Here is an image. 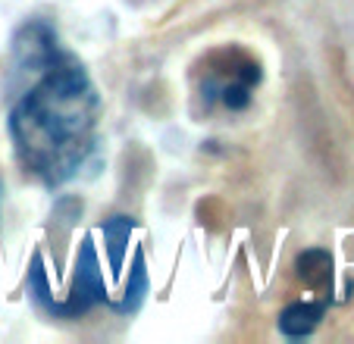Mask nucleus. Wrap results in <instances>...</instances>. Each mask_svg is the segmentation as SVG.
Instances as JSON below:
<instances>
[{
	"instance_id": "1",
	"label": "nucleus",
	"mask_w": 354,
	"mask_h": 344,
	"mask_svg": "<svg viewBox=\"0 0 354 344\" xmlns=\"http://www.w3.org/2000/svg\"><path fill=\"white\" fill-rule=\"evenodd\" d=\"M38 82L10 110V138L22 169L47 188L75 179L97 144L100 97L73 53L57 50Z\"/></svg>"
},
{
	"instance_id": "2",
	"label": "nucleus",
	"mask_w": 354,
	"mask_h": 344,
	"mask_svg": "<svg viewBox=\"0 0 354 344\" xmlns=\"http://www.w3.org/2000/svg\"><path fill=\"white\" fill-rule=\"evenodd\" d=\"M261 82V63L245 53L241 47H223L214 50L204 60L201 69V100H204V110H229V113H241L248 110L251 97H254V88Z\"/></svg>"
},
{
	"instance_id": "3",
	"label": "nucleus",
	"mask_w": 354,
	"mask_h": 344,
	"mask_svg": "<svg viewBox=\"0 0 354 344\" xmlns=\"http://www.w3.org/2000/svg\"><path fill=\"white\" fill-rule=\"evenodd\" d=\"M104 298H107V285H104V272H100V263H97V251H94L91 238H85L79 247V260H75L69 298L54 300L44 310L54 313V316H79V313L91 310L94 304H104Z\"/></svg>"
},
{
	"instance_id": "4",
	"label": "nucleus",
	"mask_w": 354,
	"mask_h": 344,
	"mask_svg": "<svg viewBox=\"0 0 354 344\" xmlns=\"http://www.w3.org/2000/svg\"><path fill=\"white\" fill-rule=\"evenodd\" d=\"M326 300H295L279 313V332L286 338H304L320 325Z\"/></svg>"
},
{
	"instance_id": "5",
	"label": "nucleus",
	"mask_w": 354,
	"mask_h": 344,
	"mask_svg": "<svg viewBox=\"0 0 354 344\" xmlns=\"http://www.w3.org/2000/svg\"><path fill=\"white\" fill-rule=\"evenodd\" d=\"M295 269H298L301 282L308 285V288H314V292L320 294H333V257H329V251H320V247H310V251H304L298 260H295Z\"/></svg>"
},
{
	"instance_id": "6",
	"label": "nucleus",
	"mask_w": 354,
	"mask_h": 344,
	"mask_svg": "<svg viewBox=\"0 0 354 344\" xmlns=\"http://www.w3.org/2000/svg\"><path fill=\"white\" fill-rule=\"evenodd\" d=\"M132 219L126 216H113L110 222H104V241H107V251H110V266L120 272L122 266V254H126V245H129V235H132Z\"/></svg>"
},
{
	"instance_id": "7",
	"label": "nucleus",
	"mask_w": 354,
	"mask_h": 344,
	"mask_svg": "<svg viewBox=\"0 0 354 344\" xmlns=\"http://www.w3.org/2000/svg\"><path fill=\"white\" fill-rule=\"evenodd\" d=\"M0 194H3V188H0Z\"/></svg>"
}]
</instances>
